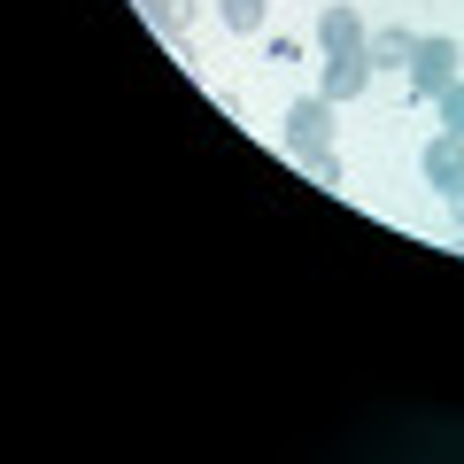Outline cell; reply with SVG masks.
<instances>
[{
  "instance_id": "obj_1",
  "label": "cell",
  "mask_w": 464,
  "mask_h": 464,
  "mask_svg": "<svg viewBox=\"0 0 464 464\" xmlns=\"http://www.w3.org/2000/svg\"><path fill=\"white\" fill-rule=\"evenodd\" d=\"M333 109H341V101H325V93H302L295 109H286V155H302V170H310L317 155L341 148V124H333Z\"/></svg>"
},
{
  "instance_id": "obj_2",
  "label": "cell",
  "mask_w": 464,
  "mask_h": 464,
  "mask_svg": "<svg viewBox=\"0 0 464 464\" xmlns=\"http://www.w3.org/2000/svg\"><path fill=\"white\" fill-rule=\"evenodd\" d=\"M457 63H464L457 39H418V54H411V93H402V101H433L449 78H457Z\"/></svg>"
},
{
  "instance_id": "obj_3",
  "label": "cell",
  "mask_w": 464,
  "mask_h": 464,
  "mask_svg": "<svg viewBox=\"0 0 464 464\" xmlns=\"http://www.w3.org/2000/svg\"><path fill=\"white\" fill-rule=\"evenodd\" d=\"M364 39H372V24L356 16L348 0H325V16H317V47H325V54H356Z\"/></svg>"
},
{
  "instance_id": "obj_4",
  "label": "cell",
  "mask_w": 464,
  "mask_h": 464,
  "mask_svg": "<svg viewBox=\"0 0 464 464\" xmlns=\"http://www.w3.org/2000/svg\"><path fill=\"white\" fill-rule=\"evenodd\" d=\"M372 78H380V63H372L364 47L356 54H325V101H356Z\"/></svg>"
},
{
  "instance_id": "obj_5",
  "label": "cell",
  "mask_w": 464,
  "mask_h": 464,
  "mask_svg": "<svg viewBox=\"0 0 464 464\" xmlns=\"http://www.w3.org/2000/svg\"><path fill=\"white\" fill-rule=\"evenodd\" d=\"M426 186H433V194L464 186V132H449V124H441V140L426 148Z\"/></svg>"
},
{
  "instance_id": "obj_6",
  "label": "cell",
  "mask_w": 464,
  "mask_h": 464,
  "mask_svg": "<svg viewBox=\"0 0 464 464\" xmlns=\"http://www.w3.org/2000/svg\"><path fill=\"white\" fill-rule=\"evenodd\" d=\"M364 54H372L380 70H411V54H418V32H411V24H387V32H372V39H364Z\"/></svg>"
},
{
  "instance_id": "obj_7",
  "label": "cell",
  "mask_w": 464,
  "mask_h": 464,
  "mask_svg": "<svg viewBox=\"0 0 464 464\" xmlns=\"http://www.w3.org/2000/svg\"><path fill=\"white\" fill-rule=\"evenodd\" d=\"M217 16H225V32H264L271 0H217Z\"/></svg>"
},
{
  "instance_id": "obj_8",
  "label": "cell",
  "mask_w": 464,
  "mask_h": 464,
  "mask_svg": "<svg viewBox=\"0 0 464 464\" xmlns=\"http://www.w3.org/2000/svg\"><path fill=\"white\" fill-rule=\"evenodd\" d=\"M194 16H201V0H155V32H170V39H179V32H194Z\"/></svg>"
},
{
  "instance_id": "obj_9",
  "label": "cell",
  "mask_w": 464,
  "mask_h": 464,
  "mask_svg": "<svg viewBox=\"0 0 464 464\" xmlns=\"http://www.w3.org/2000/svg\"><path fill=\"white\" fill-rule=\"evenodd\" d=\"M433 109H441V124H449V132H464V78H449L441 93H433Z\"/></svg>"
},
{
  "instance_id": "obj_10",
  "label": "cell",
  "mask_w": 464,
  "mask_h": 464,
  "mask_svg": "<svg viewBox=\"0 0 464 464\" xmlns=\"http://www.w3.org/2000/svg\"><path fill=\"white\" fill-rule=\"evenodd\" d=\"M441 201H449V225H464V186H449Z\"/></svg>"
},
{
  "instance_id": "obj_11",
  "label": "cell",
  "mask_w": 464,
  "mask_h": 464,
  "mask_svg": "<svg viewBox=\"0 0 464 464\" xmlns=\"http://www.w3.org/2000/svg\"><path fill=\"white\" fill-rule=\"evenodd\" d=\"M140 16H155V0H140Z\"/></svg>"
}]
</instances>
